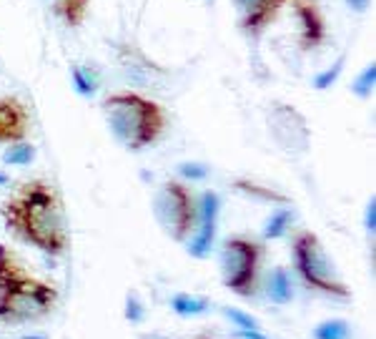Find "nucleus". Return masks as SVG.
Returning <instances> with one entry per match:
<instances>
[{"label": "nucleus", "instance_id": "f257e3e1", "mask_svg": "<svg viewBox=\"0 0 376 339\" xmlns=\"http://www.w3.org/2000/svg\"><path fill=\"white\" fill-rule=\"evenodd\" d=\"M5 229L15 239L36 246L48 257H63L68 251V224L60 194L43 178H33L18 189L0 207Z\"/></svg>", "mask_w": 376, "mask_h": 339}, {"label": "nucleus", "instance_id": "a211bd4d", "mask_svg": "<svg viewBox=\"0 0 376 339\" xmlns=\"http://www.w3.org/2000/svg\"><path fill=\"white\" fill-rule=\"evenodd\" d=\"M233 186H236L239 191H246L248 196H256V199H261V201H276V204H286V201H289L286 196H283V194L271 191V189L256 184V181H248V178H239V181H236Z\"/></svg>", "mask_w": 376, "mask_h": 339}, {"label": "nucleus", "instance_id": "412c9836", "mask_svg": "<svg viewBox=\"0 0 376 339\" xmlns=\"http://www.w3.org/2000/svg\"><path fill=\"white\" fill-rule=\"evenodd\" d=\"M341 68H344V58L336 60V63H333V68H329V71H324V73H318L316 78H314V89H318V91L329 89V86H331V83L339 78Z\"/></svg>", "mask_w": 376, "mask_h": 339}, {"label": "nucleus", "instance_id": "c85d7f7f", "mask_svg": "<svg viewBox=\"0 0 376 339\" xmlns=\"http://www.w3.org/2000/svg\"><path fill=\"white\" fill-rule=\"evenodd\" d=\"M198 339H211V337H209V334H203V337H198Z\"/></svg>", "mask_w": 376, "mask_h": 339}, {"label": "nucleus", "instance_id": "7ed1b4c3", "mask_svg": "<svg viewBox=\"0 0 376 339\" xmlns=\"http://www.w3.org/2000/svg\"><path fill=\"white\" fill-rule=\"evenodd\" d=\"M101 111L113 139L128 151H143L153 146L166 131V111L158 101L136 93L118 91L101 101Z\"/></svg>", "mask_w": 376, "mask_h": 339}, {"label": "nucleus", "instance_id": "aec40b11", "mask_svg": "<svg viewBox=\"0 0 376 339\" xmlns=\"http://www.w3.org/2000/svg\"><path fill=\"white\" fill-rule=\"evenodd\" d=\"M289 222H291V211H286V209L271 214V219H268L266 226H263V239H279V236L286 231Z\"/></svg>", "mask_w": 376, "mask_h": 339}, {"label": "nucleus", "instance_id": "2eb2a0df", "mask_svg": "<svg viewBox=\"0 0 376 339\" xmlns=\"http://www.w3.org/2000/svg\"><path fill=\"white\" fill-rule=\"evenodd\" d=\"M33 159H36V146L28 143L25 139L10 143L5 148V154H3V161L8 166H28V163H33Z\"/></svg>", "mask_w": 376, "mask_h": 339}, {"label": "nucleus", "instance_id": "c756f323", "mask_svg": "<svg viewBox=\"0 0 376 339\" xmlns=\"http://www.w3.org/2000/svg\"><path fill=\"white\" fill-rule=\"evenodd\" d=\"M25 339H40V337H25Z\"/></svg>", "mask_w": 376, "mask_h": 339}, {"label": "nucleus", "instance_id": "f03ea898", "mask_svg": "<svg viewBox=\"0 0 376 339\" xmlns=\"http://www.w3.org/2000/svg\"><path fill=\"white\" fill-rule=\"evenodd\" d=\"M58 304V289L25 269L10 246L0 244V325H23L48 317Z\"/></svg>", "mask_w": 376, "mask_h": 339}, {"label": "nucleus", "instance_id": "6e6552de", "mask_svg": "<svg viewBox=\"0 0 376 339\" xmlns=\"http://www.w3.org/2000/svg\"><path fill=\"white\" fill-rule=\"evenodd\" d=\"M298 18V51L312 53L326 43V18L316 0H289Z\"/></svg>", "mask_w": 376, "mask_h": 339}, {"label": "nucleus", "instance_id": "5701e85b", "mask_svg": "<svg viewBox=\"0 0 376 339\" xmlns=\"http://www.w3.org/2000/svg\"><path fill=\"white\" fill-rule=\"evenodd\" d=\"M178 174L186 178H206L209 169H206L203 163H181V166H178Z\"/></svg>", "mask_w": 376, "mask_h": 339}, {"label": "nucleus", "instance_id": "20e7f679", "mask_svg": "<svg viewBox=\"0 0 376 339\" xmlns=\"http://www.w3.org/2000/svg\"><path fill=\"white\" fill-rule=\"evenodd\" d=\"M291 254H294V269L309 289L329 296H339V299H346L351 294L326 254L321 239L314 231H298L291 242Z\"/></svg>", "mask_w": 376, "mask_h": 339}, {"label": "nucleus", "instance_id": "1a4fd4ad", "mask_svg": "<svg viewBox=\"0 0 376 339\" xmlns=\"http://www.w3.org/2000/svg\"><path fill=\"white\" fill-rule=\"evenodd\" d=\"M218 209H221V199L216 191H203L198 199V219H196V231L188 242V254L193 259H203L213 246V236H216L218 224Z\"/></svg>", "mask_w": 376, "mask_h": 339}, {"label": "nucleus", "instance_id": "6ab92c4d", "mask_svg": "<svg viewBox=\"0 0 376 339\" xmlns=\"http://www.w3.org/2000/svg\"><path fill=\"white\" fill-rule=\"evenodd\" d=\"M374 81H376V66L369 63V66L359 73V78L351 83V91H354L359 98H369L371 93H374Z\"/></svg>", "mask_w": 376, "mask_h": 339}, {"label": "nucleus", "instance_id": "bb28decb", "mask_svg": "<svg viewBox=\"0 0 376 339\" xmlns=\"http://www.w3.org/2000/svg\"><path fill=\"white\" fill-rule=\"evenodd\" d=\"M346 3L354 8V10H364V8L369 5V0H346Z\"/></svg>", "mask_w": 376, "mask_h": 339}, {"label": "nucleus", "instance_id": "39448f33", "mask_svg": "<svg viewBox=\"0 0 376 339\" xmlns=\"http://www.w3.org/2000/svg\"><path fill=\"white\" fill-rule=\"evenodd\" d=\"M151 207L161 231L168 239L181 244L193 234L196 219H198V199L183 181H176V178L163 181L153 196Z\"/></svg>", "mask_w": 376, "mask_h": 339}, {"label": "nucleus", "instance_id": "f8f14e48", "mask_svg": "<svg viewBox=\"0 0 376 339\" xmlns=\"http://www.w3.org/2000/svg\"><path fill=\"white\" fill-rule=\"evenodd\" d=\"M45 3L65 28H80L91 8V0H45Z\"/></svg>", "mask_w": 376, "mask_h": 339}, {"label": "nucleus", "instance_id": "9b49d317", "mask_svg": "<svg viewBox=\"0 0 376 339\" xmlns=\"http://www.w3.org/2000/svg\"><path fill=\"white\" fill-rule=\"evenodd\" d=\"M30 131V111L18 96L0 98V143L23 141Z\"/></svg>", "mask_w": 376, "mask_h": 339}, {"label": "nucleus", "instance_id": "4468645a", "mask_svg": "<svg viewBox=\"0 0 376 339\" xmlns=\"http://www.w3.org/2000/svg\"><path fill=\"white\" fill-rule=\"evenodd\" d=\"M171 307H174L176 314L181 317H196V314H203L209 309L211 302L206 296H193V294H176L171 299Z\"/></svg>", "mask_w": 376, "mask_h": 339}, {"label": "nucleus", "instance_id": "b1692460", "mask_svg": "<svg viewBox=\"0 0 376 339\" xmlns=\"http://www.w3.org/2000/svg\"><path fill=\"white\" fill-rule=\"evenodd\" d=\"M126 317H128L130 322H141V319H143V307L138 304L136 294H130L128 299H126Z\"/></svg>", "mask_w": 376, "mask_h": 339}, {"label": "nucleus", "instance_id": "423d86ee", "mask_svg": "<svg viewBox=\"0 0 376 339\" xmlns=\"http://www.w3.org/2000/svg\"><path fill=\"white\" fill-rule=\"evenodd\" d=\"M263 246L246 236H228L221 246V279L233 294L251 296L259 284V264Z\"/></svg>", "mask_w": 376, "mask_h": 339}, {"label": "nucleus", "instance_id": "0eeeda50", "mask_svg": "<svg viewBox=\"0 0 376 339\" xmlns=\"http://www.w3.org/2000/svg\"><path fill=\"white\" fill-rule=\"evenodd\" d=\"M266 126L268 133L283 154L289 156H304L312 148V128L304 113L298 111L296 106L276 101L271 104L266 113Z\"/></svg>", "mask_w": 376, "mask_h": 339}, {"label": "nucleus", "instance_id": "ddd939ff", "mask_svg": "<svg viewBox=\"0 0 376 339\" xmlns=\"http://www.w3.org/2000/svg\"><path fill=\"white\" fill-rule=\"evenodd\" d=\"M266 294L274 304H289L294 299V284H291V274L286 266H276L268 272Z\"/></svg>", "mask_w": 376, "mask_h": 339}, {"label": "nucleus", "instance_id": "4be33fe9", "mask_svg": "<svg viewBox=\"0 0 376 339\" xmlns=\"http://www.w3.org/2000/svg\"><path fill=\"white\" fill-rule=\"evenodd\" d=\"M226 312V317L231 319V322H236V325L241 327V329H259V325H256V319L251 317V314H246V312L241 309H233V307H228Z\"/></svg>", "mask_w": 376, "mask_h": 339}, {"label": "nucleus", "instance_id": "9d476101", "mask_svg": "<svg viewBox=\"0 0 376 339\" xmlns=\"http://www.w3.org/2000/svg\"><path fill=\"white\" fill-rule=\"evenodd\" d=\"M239 15V28L246 36L256 38L279 18L281 8L289 0H231Z\"/></svg>", "mask_w": 376, "mask_h": 339}, {"label": "nucleus", "instance_id": "cd10ccee", "mask_svg": "<svg viewBox=\"0 0 376 339\" xmlns=\"http://www.w3.org/2000/svg\"><path fill=\"white\" fill-rule=\"evenodd\" d=\"M3 184H8V176H5V174H0V186H3Z\"/></svg>", "mask_w": 376, "mask_h": 339}, {"label": "nucleus", "instance_id": "a878e982", "mask_svg": "<svg viewBox=\"0 0 376 339\" xmlns=\"http://www.w3.org/2000/svg\"><path fill=\"white\" fill-rule=\"evenodd\" d=\"M236 337H239V339H268L266 334H261L259 329H239V332H236Z\"/></svg>", "mask_w": 376, "mask_h": 339}, {"label": "nucleus", "instance_id": "dca6fc26", "mask_svg": "<svg viewBox=\"0 0 376 339\" xmlns=\"http://www.w3.org/2000/svg\"><path fill=\"white\" fill-rule=\"evenodd\" d=\"M71 75H73V86L78 91L80 96L91 98L98 91V75L91 66H73L71 68Z\"/></svg>", "mask_w": 376, "mask_h": 339}, {"label": "nucleus", "instance_id": "393cba45", "mask_svg": "<svg viewBox=\"0 0 376 339\" xmlns=\"http://www.w3.org/2000/svg\"><path fill=\"white\" fill-rule=\"evenodd\" d=\"M366 231L369 234H374V229H376V201H374V196H371V201L366 204Z\"/></svg>", "mask_w": 376, "mask_h": 339}, {"label": "nucleus", "instance_id": "f3484780", "mask_svg": "<svg viewBox=\"0 0 376 339\" xmlns=\"http://www.w3.org/2000/svg\"><path fill=\"white\" fill-rule=\"evenodd\" d=\"M351 327L344 319H326L321 325L314 327V339H349Z\"/></svg>", "mask_w": 376, "mask_h": 339}]
</instances>
